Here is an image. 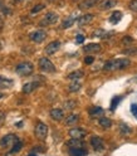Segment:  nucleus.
Returning <instances> with one entry per match:
<instances>
[{
    "mask_svg": "<svg viewBox=\"0 0 137 156\" xmlns=\"http://www.w3.org/2000/svg\"><path fill=\"white\" fill-rule=\"evenodd\" d=\"M131 65V60L128 58H118V59H110L107 60L103 65L105 70H121V69H126L127 67Z\"/></svg>",
    "mask_w": 137,
    "mask_h": 156,
    "instance_id": "f257e3e1",
    "label": "nucleus"
},
{
    "mask_svg": "<svg viewBox=\"0 0 137 156\" xmlns=\"http://www.w3.org/2000/svg\"><path fill=\"white\" fill-rule=\"evenodd\" d=\"M15 72L19 75H23V77H27V75H30L33 72H34V65L30 62H22L20 64L16 65Z\"/></svg>",
    "mask_w": 137,
    "mask_h": 156,
    "instance_id": "f03ea898",
    "label": "nucleus"
},
{
    "mask_svg": "<svg viewBox=\"0 0 137 156\" xmlns=\"http://www.w3.org/2000/svg\"><path fill=\"white\" fill-rule=\"evenodd\" d=\"M58 19H59L58 14H57V13H53V12H49V13H47L43 17V19H42L40 23H39V25H40V27L53 25V24H55V23L58 22Z\"/></svg>",
    "mask_w": 137,
    "mask_h": 156,
    "instance_id": "7ed1b4c3",
    "label": "nucleus"
},
{
    "mask_svg": "<svg viewBox=\"0 0 137 156\" xmlns=\"http://www.w3.org/2000/svg\"><path fill=\"white\" fill-rule=\"evenodd\" d=\"M38 64H39V69L42 70V72H45V73H54L55 72L54 64L52 63L48 58H45V57L40 58Z\"/></svg>",
    "mask_w": 137,
    "mask_h": 156,
    "instance_id": "20e7f679",
    "label": "nucleus"
},
{
    "mask_svg": "<svg viewBox=\"0 0 137 156\" xmlns=\"http://www.w3.org/2000/svg\"><path fill=\"white\" fill-rule=\"evenodd\" d=\"M35 137L38 140H45L47 135H48V126L43 122H38L35 126Z\"/></svg>",
    "mask_w": 137,
    "mask_h": 156,
    "instance_id": "39448f33",
    "label": "nucleus"
},
{
    "mask_svg": "<svg viewBox=\"0 0 137 156\" xmlns=\"http://www.w3.org/2000/svg\"><path fill=\"white\" fill-rule=\"evenodd\" d=\"M19 141V137L16 135H13V134H10V135H6V136H4V137L0 140V146L1 147H13V145L14 144H16Z\"/></svg>",
    "mask_w": 137,
    "mask_h": 156,
    "instance_id": "423d86ee",
    "label": "nucleus"
},
{
    "mask_svg": "<svg viewBox=\"0 0 137 156\" xmlns=\"http://www.w3.org/2000/svg\"><path fill=\"white\" fill-rule=\"evenodd\" d=\"M45 38H47V33L43 29L34 30V32H32L30 34H29V39L32 42H34V43H42Z\"/></svg>",
    "mask_w": 137,
    "mask_h": 156,
    "instance_id": "0eeeda50",
    "label": "nucleus"
},
{
    "mask_svg": "<svg viewBox=\"0 0 137 156\" xmlns=\"http://www.w3.org/2000/svg\"><path fill=\"white\" fill-rule=\"evenodd\" d=\"M91 145L96 151H103L105 150V142H103L102 137H100V136H92L91 137Z\"/></svg>",
    "mask_w": 137,
    "mask_h": 156,
    "instance_id": "6e6552de",
    "label": "nucleus"
},
{
    "mask_svg": "<svg viewBox=\"0 0 137 156\" xmlns=\"http://www.w3.org/2000/svg\"><path fill=\"white\" fill-rule=\"evenodd\" d=\"M87 135V131L79 127H73L69 130V136L72 139H78V140H83V137Z\"/></svg>",
    "mask_w": 137,
    "mask_h": 156,
    "instance_id": "1a4fd4ad",
    "label": "nucleus"
},
{
    "mask_svg": "<svg viewBox=\"0 0 137 156\" xmlns=\"http://www.w3.org/2000/svg\"><path fill=\"white\" fill-rule=\"evenodd\" d=\"M59 48H60V42L59 40H53L45 47V53L48 55H52V54L57 53V52L59 50Z\"/></svg>",
    "mask_w": 137,
    "mask_h": 156,
    "instance_id": "9d476101",
    "label": "nucleus"
},
{
    "mask_svg": "<svg viewBox=\"0 0 137 156\" xmlns=\"http://www.w3.org/2000/svg\"><path fill=\"white\" fill-rule=\"evenodd\" d=\"M65 145H67L69 149H84L83 140H78V139H70L65 142Z\"/></svg>",
    "mask_w": 137,
    "mask_h": 156,
    "instance_id": "9b49d317",
    "label": "nucleus"
},
{
    "mask_svg": "<svg viewBox=\"0 0 137 156\" xmlns=\"http://www.w3.org/2000/svg\"><path fill=\"white\" fill-rule=\"evenodd\" d=\"M117 5V0H102V1L98 4L101 10H110L113 6Z\"/></svg>",
    "mask_w": 137,
    "mask_h": 156,
    "instance_id": "f8f14e48",
    "label": "nucleus"
},
{
    "mask_svg": "<svg viewBox=\"0 0 137 156\" xmlns=\"http://www.w3.org/2000/svg\"><path fill=\"white\" fill-rule=\"evenodd\" d=\"M101 49H102V47H101V44H98V43L87 44V45L83 48V50L86 52V53H100Z\"/></svg>",
    "mask_w": 137,
    "mask_h": 156,
    "instance_id": "ddd939ff",
    "label": "nucleus"
},
{
    "mask_svg": "<svg viewBox=\"0 0 137 156\" xmlns=\"http://www.w3.org/2000/svg\"><path fill=\"white\" fill-rule=\"evenodd\" d=\"M93 18H94L93 14H84V15L78 18V25L79 27H83V25L89 24V23L93 20Z\"/></svg>",
    "mask_w": 137,
    "mask_h": 156,
    "instance_id": "4468645a",
    "label": "nucleus"
},
{
    "mask_svg": "<svg viewBox=\"0 0 137 156\" xmlns=\"http://www.w3.org/2000/svg\"><path fill=\"white\" fill-rule=\"evenodd\" d=\"M50 117L54 121H62L64 117V112H63V110H60V108H53V110L50 111Z\"/></svg>",
    "mask_w": 137,
    "mask_h": 156,
    "instance_id": "2eb2a0df",
    "label": "nucleus"
},
{
    "mask_svg": "<svg viewBox=\"0 0 137 156\" xmlns=\"http://www.w3.org/2000/svg\"><path fill=\"white\" fill-rule=\"evenodd\" d=\"M79 121V115L77 113H70L69 116L65 117V125L67 126H74Z\"/></svg>",
    "mask_w": 137,
    "mask_h": 156,
    "instance_id": "dca6fc26",
    "label": "nucleus"
},
{
    "mask_svg": "<svg viewBox=\"0 0 137 156\" xmlns=\"http://www.w3.org/2000/svg\"><path fill=\"white\" fill-rule=\"evenodd\" d=\"M38 86H39V83L38 82H28L23 86V92L24 93H32Z\"/></svg>",
    "mask_w": 137,
    "mask_h": 156,
    "instance_id": "f3484780",
    "label": "nucleus"
},
{
    "mask_svg": "<svg viewBox=\"0 0 137 156\" xmlns=\"http://www.w3.org/2000/svg\"><path fill=\"white\" fill-rule=\"evenodd\" d=\"M98 1H100V0H84V1H82L81 4H79V9L84 10V9L93 8V6H96V4Z\"/></svg>",
    "mask_w": 137,
    "mask_h": 156,
    "instance_id": "a211bd4d",
    "label": "nucleus"
},
{
    "mask_svg": "<svg viewBox=\"0 0 137 156\" xmlns=\"http://www.w3.org/2000/svg\"><path fill=\"white\" fill-rule=\"evenodd\" d=\"M74 22H75V17H73V15L67 17L62 23V28L63 29H68V28H70L74 24Z\"/></svg>",
    "mask_w": 137,
    "mask_h": 156,
    "instance_id": "6ab92c4d",
    "label": "nucleus"
},
{
    "mask_svg": "<svg viewBox=\"0 0 137 156\" xmlns=\"http://www.w3.org/2000/svg\"><path fill=\"white\" fill-rule=\"evenodd\" d=\"M120 132H121V135L122 136H127V135H131V132H132V129L128 126V125H126L123 124V122H121L120 124Z\"/></svg>",
    "mask_w": 137,
    "mask_h": 156,
    "instance_id": "aec40b11",
    "label": "nucleus"
},
{
    "mask_svg": "<svg viewBox=\"0 0 137 156\" xmlns=\"http://www.w3.org/2000/svg\"><path fill=\"white\" fill-rule=\"evenodd\" d=\"M98 124H100V126L103 127V129H110V127L112 126V121L108 119V117H100Z\"/></svg>",
    "mask_w": 137,
    "mask_h": 156,
    "instance_id": "412c9836",
    "label": "nucleus"
},
{
    "mask_svg": "<svg viewBox=\"0 0 137 156\" xmlns=\"http://www.w3.org/2000/svg\"><path fill=\"white\" fill-rule=\"evenodd\" d=\"M70 156H86L87 150L86 149H69Z\"/></svg>",
    "mask_w": 137,
    "mask_h": 156,
    "instance_id": "4be33fe9",
    "label": "nucleus"
},
{
    "mask_svg": "<svg viewBox=\"0 0 137 156\" xmlns=\"http://www.w3.org/2000/svg\"><path fill=\"white\" fill-rule=\"evenodd\" d=\"M121 19H122V13L118 12V10H116V12H113L112 15L110 17V22L112 23V24H117Z\"/></svg>",
    "mask_w": 137,
    "mask_h": 156,
    "instance_id": "5701e85b",
    "label": "nucleus"
},
{
    "mask_svg": "<svg viewBox=\"0 0 137 156\" xmlns=\"http://www.w3.org/2000/svg\"><path fill=\"white\" fill-rule=\"evenodd\" d=\"M83 75H84V73L82 70H75V72H72V73L68 74V79H70V81H78V79H81Z\"/></svg>",
    "mask_w": 137,
    "mask_h": 156,
    "instance_id": "b1692460",
    "label": "nucleus"
},
{
    "mask_svg": "<svg viewBox=\"0 0 137 156\" xmlns=\"http://www.w3.org/2000/svg\"><path fill=\"white\" fill-rule=\"evenodd\" d=\"M13 84L11 79H8L5 77H1L0 75V88H9Z\"/></svg>",
    "mask_w": 137,
    "mask_h": 156,
    "instance_id": "393cba45",
    "label": "nucleus"
},
{
    "mask_svg": "<svg viewBox=\"0 0 137 156\" xmlns=\"http://www.w3.org/2000/svg\"><path fill=\"white\" fill-rule=\"evenodd\" d=\"M79 89H81V83H79L78 81H73V82L68 86V91L72 92V93H73V92H78Z\"/></svg>",
    "mask_w": 137,
    "mask_h": 156,
    "instance_id": "a878e982",
    "label": "nucleus"
},
{
    "mask_svg": "<svg viewBox=\"0 0 137 156\" xmlns=\"http://www.w3.org/2000/svg\"><path fill=\"white\" fill-rule=\"evenodd\" d=\"M122 54H125L127 57L130 55H137V47H131V48H126L122 50Z\"/></svg>",
    "mask_w": 137,
    "mask_h": 156,
    "instance_id": "bb28decb",
    "label": "nucleus"
},
{
    "mask_svg": "<svg viewBox=\"0 0 137 156\" xmlns=\"http://www.w3.org/2000/svg\"><path fill=\"white\" fill-rule=\"evenodd\" d=\"M102 112H103V108H101V107H91L89 108V115H91L92 117H96L98 115H101Z\"/></svg>",
    "mask_w": 137,
    "mask_h": 156,
    "instance_id": "cd10ccee",
    "label": "nucleus"
},
{
    "mask_svg": "<svg viewBox=\"0 0 137 156\" xmlns=\"http://www.w3.org/2000/svg\"><path fill=\"white\" fill-rule=\"evenodd\" d=\"M75 106H77V102H75L74 100H68L64 102L63 107L65 108V110H73V108H75Z\"/></svg>",
    "mask_w": 137,
    "mask_h": 156,
    "instance_id": "c85d7f7f",
    "label": "nucleus"
},
{
    "mask_svg": "<svg viewBox=\"0 0 137 156\" xmlns=\"http://www.w3.org/2000/svg\"><path fill=\"white\" fill-rule=\"evenodd\" d=\"M106 30H103V29H96L93 33H92V37L93 38H105L106 37Z\"/></svg>",
    "mask_w": 137,
    "mask_h": 156,
    "instance_id": "c756f323",
    "label": "nucleus"
},
{
    "mask_svg": "<svg viewBox=\"0 0 137 156\" xmlns=\"http://www.w3.org/2000/svg\"><path fill=\"white\" fill-rule=\"evenodd\" d=\"M22 147H23V142H22L20 140H19V141H18L16 144H14V145H13V149H11V151H10V152H11V154L19 152V151L22 150Z\"/></svg>",
    "mask_w": 137,
    "mask_h": 156,
    "instance_id": "7c9ffc66",
    "label": "nucleus"
},
{
    "mask_svg": "<svg viewBox=\"0 0 137 156\" xmlns=\"http://www.w3.org/2000/svg\"><path fill=\"white\" fill-rule=\"evenodd\" d=\"M120 101H121V97L120 96H117V97L113 98L112 102H111V111H115V108L117 107V105H118Z\"/></svg>",
    "mask_w": 137,
    "mask_h": 156,
    "instance_id": "2f4dec72",
    "label": "nucleus"
},
{
    "mask_svg": "<svg viewBox=\"0 0 137 156\" xmlns=\"http://www.w3.org/2000/svg\"><path fill=\"white\" fill-rule=\"evenodd\" d=\"M45 8L44 4H37V5L32 9V14H37L38 12H40V10H43V9Z\"/></svg>",
    "mask_w": 137,
    "mask_h": 156,
    "instance_id": "473e14b6",
    "label": "nucleus"
},
{
    "mask_svg": "<svg viewBox=\"0 0 137 156\" xmlns=\"http://www.w3.org/2000/svg\"><path fill=\"white\" fill-rule=\"evenodd\" d=\"M128 8L131 9L132 12H136L137 13V0H131L130 4H128Z\"/></svg>",
    "mask_w": 137,
    "mask_h": 156,
    "instance_id": "72a5a7b5",
    "label": "nucleus"
},
{
    "mask_svg": "<svg viewBox=\"0 0 137 156\" xmlns=\"http://www.w3.org/2000/svg\"><path fill=\"white\" fill-rule=\"evenodd\" d=\"M83 42H84V35L78 34L77 37H75V43H77V44H82Z\"/></svg>",
    "mask_w": 137,
    "mask_h": 156,
    "instance_id": "f704fd0d",
    "label": "nucleus"
},
{
    "mask_svg": "<svg viewBox=\"0 0 137 156\" xmlns=\"http://www.w3.org/2000/svg\"><path fill=\"white\" fill-rule=\"evenodd\" d=\"M132 42H133V39L130 38V35H126L123 39H122V43H123V44H128V43H132Z\"/></svg>",
    "mask_w": 137,
    "mask_h": 156,
    "instance_id": "c9c22d12",
    "label": "nucleus"
},
{
    "mask_svg": "<svg viewBox=\"0 0 137 156\" xmlns=\"http://www.w3.org/2000/svg\"><path fill=\"white\" fill-rule=\"evenodd\" d=\"M93 60H94L93 57H86V58H84V63H86V64H92Z\"/></svg>",
    "mask_w": 137,
    "mask_h": 156,
    "instance_id": "e433bc0d",
    "label": "nucleus"
},
{
    "mask_svg": "<svg viewBox=\"0 0 137 156\" xmlns=\"http://www.w3.org/2000/svg\"><path fill=\"white\" fill-rule=\"evenodd\" d=\"M4 120H5V112H3V111H0V126L3 125V122Z\"/></svg>",
    "mask_w": 137,
    "mask_h": 156,
    "instance_id": "4c0bfd02",
    "label": "nucleus"
},
{
    "mask_svg": "<svg viewBox=\"0 0 137 156\" xmlns=\"http://www.w3.org/2000/svg\"><path fill=\"white\" fill-rule=\"evenodd\" d=\"M131 112L137 117V105H132L131 106Z\"/></svg>",
    "mask_w": 137,
    "mask_h": 156,
    "instance_id": "58836bf2",
    "label": "nucleus"
},
{
    "mask_svg": "<svg viewBox=\"0 0 137 156\" xmlns=\"http://www.w3.org/2000/svg\"><path fill=\"white\" fill-rule=\"evenodd\" d=\"M16 126L19 127V129H20V126H23V122H18V124H16Z\"/></svg>",
    "mask_w": 137,
    "mask_h": 156,
    "instance_id": "ea45409f",
    "label": "nucleus"
},
{
    "mask_svg": "<svg viewBox=\"0 0 137 156\" xmlns=\"http://www.w3.org/2000/svg\"><path fill=\"white\" fill-rule=\"evenodd\" d=\"M1 28H3V20L0 19V29H1Z\"/></svg>",
    "mask_w": 137,
    "mask_h": 156,
    "instance_id": "a19ab883",
    "label": "nucleus"
},
{
    "mask_svg": "<svg viewBox=\"0 0 137 156\" xmlns=\"http://www.w3.org/2000/svg\"><path fill=\"white\" fill-rule=\"evenodd\" d=\"M3 97H4V94H3L1 92H0V100H1V98H3Z\"/></svg>",
    "mask_w": 137,
    "mask_h": 156,
    "instance_id": "79ce46f5",
    "label": "nucleus"
},
{
    "mask_svg": "<svg viewBox=\"0 0 137 156\" xmlns=\"http://www.w3.org/2000/svg\"><path fill=\"white\" fill-rule=\"evenodd\" d=\"M15 3H20V1H23V0H14Z\"/></svg>",
    "mask_w": 137,
    "mask_h": 156,
    "instance_id": "37998d69",
    "label": "nucleus"
},
{
    "mask_svg": "<svg viewBox=\"0 0 137 156\" xmlns=\"http://www.w3.org/2000/svg\"><path fill=\"white\" fill-rule=\"evenodd\" d=\"M28 156H38V155H34V154H30V155H28Z\"/></svg>",
    "mask_w": 137,
    "mask_h": 156,
    "instance_id": "c03bdc74",
    "label": "nucleus"
},
{
    "mask_svg": "<svg viewBox=\"0 0 137 156\" xmlns=\"http://www.w3.org/2000/svg\"><path fill=\"white\" fill-rule=\"evenodd\" d=\"M49 1H54V0H49Z\"/></svg>",
    "mask_w": 137,
    "mask_h": 156,
    "instance_id": "a18cd8bd",
    "label": "nucleus"
}]
</instances>
